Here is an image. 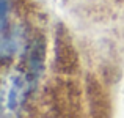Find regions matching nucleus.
Returning a JSON list of instances; mask_svg holds the SVG:
<instances>
[{
	"label": "nucleus",
	"instance_id": "nucleus-1",
	"mask_svg": "<svg viewBox=\"0 0 124 118\" xmlns=\"http://www.w3.org/2000/svg\"><path fill=\"white\" fill-rule=\"evenodd\" d=\"M25 93V79L21 74H11L9 77V87H8V94H6V104L11 110L21 104L22 98Z\"/></svg>",
	"mask_w": 124,
	"mask_h": 118
}]
</instances>
